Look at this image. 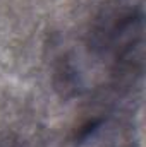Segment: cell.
<instances>
[{"label": "cell", "mask_w": 146, "mask_h": 147, "mask_svg": "<svg viewBox=\"0 0 146 147\" xmlns=\"http://www.w3.org/2000/svg\"><path fill=\"white\" fill-rule=\"evenodd\" d=\"M143 7L141 2H119L95 22L91 51L107 60L117 86L136 84L143 74Z\"/></svg>", "instance_id": "6da1fadb"}, {"label": "cell", "mask_w": 146, "mask_h": 147, "mask_svg": "<svg viewBox=\"0 0 146 147\" xmlns=\"http://www.w3.org/2000/svg\"><path fill=\"white\" fill-rule=\"evenodd\" d=\"M76 147H136L134 123L119 115L93 118L77 132Z\"/></svg>", "instance_id": "7a4b0ae2"}, {"label": "cell", "mask_w": 146, "mask_h": 147, "mask_svg": "<svg viewBox=\"0 0 146 147\" xmlns=\"http://www.w3.org/2000/svg\"><path fill=\"white\" fill-rule=\"evenodd\" d=\"M0 147H29L28 142L14 132H0Z\"/></svg>", "instance_id": "3957f363"}]
</instances>
